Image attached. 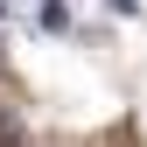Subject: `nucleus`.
Instances as JSON below:
<instances>
[{
  "label": "nucleus",
  "instance_id": "1",
  "mask_svg": "<svg viewBox=\"0 0 147 147\" xmlns=\"http://www.w3.org/2000/svg\"><path fill=\"white\" fill-rule=\"evenodd\" d=\"M0 147H21V112L14 105H0Z\"/></svg>",
  "mask_w": 147,
  "mask_h": 147
}]
</instances>
